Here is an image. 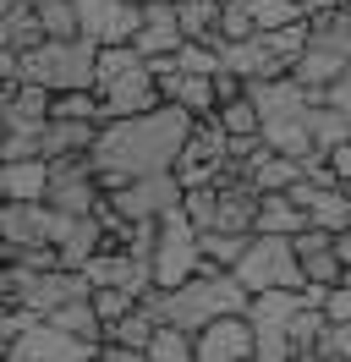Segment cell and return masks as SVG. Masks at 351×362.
Returning a JSON list of instances; mask_svg holds the SVG:
<instances>
[{"label":"cell","instance_id":"obj_1","mask_svg":"<svg viewBox=\"0 0 351 362\" xmlns=\"http://www.w3.org/2000/svg\"><path fill=\"white\" fill-rule=\"evenodd\" d=\"M192 127H197V115L181 110V105H171V99H165L159 110L105 121V127H99V143H93V170L105 181V192L121 187V181L176 170V159L187 148Z\"/></svg>","mask_w":351,"mask_h":362},{"label":"cell","instance_id":"obj_2","mask_svg":"<svg viewBox=\"0 0 351 362\" xmlns=\"http://www.w3.org/2000/svg\"><path fill=\"white\" fill-rule=\"evenodd\" d=\"M154 313H159V324H181V329H203V324H214V318H225V313H247L253 308V291H247V280H241L236 269H203L187 280V286H176V291H159L154 286L149 296Z\"/></svg>","mask_w":351,"mask_h":362},{"label":"cell","instance_id":"obj_3","mask_svg":"<svg viewBox=\"0 0 351 362\" xmlns=\"http://www.w3.org/2000/svg\"><path fill=\"white\" fill-rule=\"evenodd\" d=\"M22 83H44L50 93H71V88H93L99 83V45L77 33V39H44L22 55Z\"/></svg>","mask_w":351,"mask_h":362},{"label":"cell","instance_id":"obj_4","mask_svg":"<svg viewBox=\"0 0 351 362\" xmlns=\"http://www.w3.org/2000/svg\"><path fill=\"white\" fill-rule=\"evenodd\" d=\"M203 230L187 209L176 204L171 214H159V242H154V286L159 291H176V286H187L197 269H203V242H197Z\"/></svg>","mask_w":351,"mask_h":362},{"label":"cell","instance_id":"obj_5","mask_svg":"<svg viewBox=\"0 0 351 362\" xmlns=\"http://www.w3.org/2000/svg\"><path fill=\"white\" fill-rule=\"evenodd\" d=\"M236 274L247 280V291H291V286H307L302 258H297V236H253V247L241 252Z\"/></svg>","mask_w":351,"mask_h":362},{"label":"cell","instance_id":"obj_6","mask_svg":"<svg viewBox=\"0 0 351 362\" xmlns=\"http://www.w3.org/2000/svg\"><path fill=\"white\" fill-rule=\"evenodd\" d=\"M105 340H88V335H71L61 329L55 318H33L22 335L6 340V362H88Z\"/></svg>","mask_w":351,"mask_h":362},{"label":"cell","instance_id":"obj_7","mask_svg":"<svg viewBox=\"0 0 351 362\" xmlns=\"http://www.w3.org/2000/svg\"><path fill=\"white\" fill-rule=\"evenodd\" d=\"M187 198V187L176 170H159V176H137V181H121V187H110L105 204L115 220H159V214H171L176 204Z\"/></svg>","mask_w":351,"mask_h":362},{"label":"cell","instance_id":"obj_8","mask_svg":"<svg viewBox=\"0 0 351 362\" xmlns=\"http://www.w3.org/2000/svg\"><path fill=\"white\" fill-rule=\"evenodd\" d=\"M71 220H77V214H61L50 198H39V204L6 198V209H0V236H6V247H28V242H55V247H61Z\"/></svg>","mask_w":351,"mask_h":362},{"label":"cell","instance_id":"obj_9","mask_svg":"<svg viewBox=\"0 0 351 362\" xmlns=\"http://www.w3.org/2000/svg\"><path fill=\"white\" fill-rule=\"evenodd\" d=\"M77 17L93 45H132L143 28V6L137 0H77Z\"/></svg>","mask_w":351,"mask_h":362},{"label":"cell","instance_id":"obj_10","mask_svg":"<svg viewBox=\"0 0 351 362\" xmlns=\"http://www.w3.org/2000/svg\"><path fill=\"white\" fill-rule=\"evenodd\" d=\"M253 351H258V335L247 313H225L197 329V362H247Z\"/></svg>","mask_w":351,"mask_h":362},{"label":"cell","instance_id":"obj_11","mask_svg":"<svg viewBox=\"0 0 351 362\" xmlns=\"http://www.w3.org/2000/svg\"><path fill=\"white\" fill-rule=\"evenodd\" d=\"M291 198L307 209V220L318 230H351V187L346 181H335V187H324V181H313V176H302L297 187H291Z\"/></svg>","mask_w":351,"mask_h":362},{"label":"cell","instance_id":"obj_12","mask_svg":"<svg viewBox=\"0 0 351 362\" xmlns=\"http://www.w3.org/2000/svg\"><path fill=\"white\" fill-rule=\"evenodd\" d=\"M297 258H302V274L318 280V286H340V280H346V264H340V252H335V230L307 226L302 236H297Z\"/></svg>","mask_w":351,"mask_h":362},{"label":"cell","instance_id":"obj_13","mask_svg":"<svg viewBox=\"0 0 351 362\" xmlns=\"http://www.w3.org/2000/svg\"><path fill=\"white\" fill-rule=\"evenodd\" d=\"M241 176L253 181L258 192H291V187L302 181V159H297V154H280V148H269V143H263L258 154L241 165Z\"/></svg>","mask_w":351,"mask_h":362},{"label":"cell","instance_id":"obj_14","mask_svg":"<svg viewBox=\"0 0 351 362\" xmlns=\"http://www.w3.org/2000/svg\"><path fill=\"white\" fill-rule=\"evenodd\" d=\"M50 181H55V170H50V159H44V154L6 159V170H0V192L17 198V204H39V198H50Z\"/></svg>","mask_w":351,"mask_h":362},{"label":"cell","instance_id":"obj_15","mask_svg":"<svg viewBox=\"0 0 351 362\" xmlns=\"http://www.w3.org/2000/svg\"><path fill=\"white\" fill-rule=\"evenodd\" d=\"M159 88H165L171 105H181V110H192V115H214L219 110L214 77H209V71H181V61H176L171 77H159Z\"/></svg>","mask_w":351,"mask_h":362},{"label":"cell","instance_id":"obj_16","mask_svg":"<svg viewBox=\"0 0 351 362\" xmlns=\"http://www.w3.org/2000/svg\"><path fill=\"white\" fill-rule=\"evenodd\" d=\"M93 143H99V121H66V115H50V127H44V159L93 154Z\"/></svg>","mask_w":351,"mask_h":362},{"label":"cell","instance_id":"obj_17","mask_svg":"<svg viewBox=\"0 0 351 362\" xmlns=\"http://www.w3.org/2000/svg\"><path fill=\"white\" fill-rule=\"evenodd\" d=\"M307 226L313 220H307V209L291 192H263L258 198V230L263 236H302Z\"/></svg>","mask_w":351,"mask_h":362},{"label":"cell","instance_id":"obj_18","mask_svg":"<svg viewBox=\"0 0 351 362\" xmlns=\"http://www.w3.org/2000/svg\"><path fill=\"white\" fill-rule=\"evenodd\" d=\"M253 236H258V230H253ZM253 236H247V230H203V236H197V242H203V264H209V269H236L241 252L253 247Z\"/></svg>","mask_w":351,"mask_h":362},{"label":"cell","instance_id":"obj_19","mask_svg":"<svg viewBox=\"0 0 351 362\" xmlns=\"http://www.w3.org/2000/svg\"><path fill=\"white\" fill-rule=\"evenodd\" d=\"M154 329H159V313L143 302V308H132L127 318H115V324L105 329V340H115V346H132V351H149Z\"/></svg>","mask_w":351,"mask_h":362},{"label":"cell","instance_id":"obj_20","mask_svg":"<svg viewBox=\"0 0 351 362\" xmlns=\"http://www.w3.org/2000/svg\"><path fill=\"white\" fill-rule=\"evenodd\" d=\"M149 362H197V335L181 324H159L149 340Z\"/></svg>","mask_w":351,"mask_h":362},{"label":"cell","instance_id":"obj_21","mask_svg":"<svg viewBox=\"0 0 351 362\" xmlns=\"http://www.w3.org/2000/svg\"><path fill=\"white\" fill-rule=\"evenodd\" d=\"M176 11H181V28H187V39H209L219 45V11L214 0H176Z\"/></svg>","mask_w":351,"mask_h":362},{"label":"cell","instance_id":"obj_22","mask_svg":"<svg viewBox=\"0 0 351 362\" xmlns=\"http://www.w3.org/2000/svg\"><path fill=\"white\" fill-rule=\"evenodd\" d=\"M50 318H55L61 329H71V335L105 340V318H99V308H93V296H77V302H66V308H55Z\"/></svg>","mask_w":351,"mask_h":362},{"label":"cell","instance_id":"obj_23","mask_svg":"<svg viewBox=\"0 0 351 362\" xmlns=\"http://www.w3.org/2000/svg\"><path fill=\"white\" fill-rule=\"evenodd\" d=\"M219 127L231 137H263V115H258V105H253V93H241V99H231V105H219Z\"/></svg>","mask_w":351,"mask_h":362},{"label":"cell","instance_id":"obj_24","mask_svg":"<svg viewBox=\"0 0 351 362\" xmlns=\"http://www.w3.org/2000/svg\"><path fill=\"white\" fill-rule=\"evenodd\" d=\"M137 66H143V49L137 45H99V83L93 88H105V83H115V77H127Z\"/></svg>","mask_w":351,"mask_h":362},{"label":"cell","instance_id":"obj_25","mask_svg":"<svg viewBox=\"0 0 351 362\" xmlns=\"http://www.w3.org/2000/svg\"><path fill=\"white\" fill-rule=\"evenodd\" d=\"M93 308H99V318H105V329H110L115 318H127L132 308H143V296H132L127 286H99V291H93Z\"/></svg>","mask_w":351,"mask_h":362},{"label":"cell","instance_id":"obj_26","mask_svg":"<svg viewBox=\"0 0 351 362\" xmlns=\"http://www.w3.org/2000/svg\"><path fill=\"white\" fill-rule=\"evenodd\" d=\"M6 264H22V269H61V247H55V242H28V247H6Z\"/></svg>","mask_w":351,"mask_h":362},{"label":"cell","instance_id":"obj_27","mask_svg":"<svg viewBox=\"0 0 351 362\" xmlns=\"http://www.w3.org/2000/svg\"><path fill=\"white\" fill-rule=\"evenodd\" d=\"M214 204H219V192H214V181L209 187H187V198H181V209L197 220V230H209L214 226Z\"/></svg>","mask_w":351,"mask_h":362},{"label":"cell","instance_id":"obj_28","mask_svg":"<svg viewBox=\"0 0 351 362\" xmlns=\"http://www.w3.org/2000/svg\"><path fill=\"white\" fill-rule=\"evenodd\" d=\"M329 324H351V280H340V286H329V302H324Z\"/></svg>","mask_w":351,"mask_h":362},{"label":"cell","instance_id":"obj_29","mask_svg":"<svg viewBox=\"0 0 351 362\" xmlns=\"http://www.w3.org/2000/svg\"><path fill=\"white\" fill-rule=\"evenodd\" d=\"M88 362H149V351H132V346H115V340H105V346H99Z\"/></svg>","mask_w":351,"mask_h":362},{"label":"cell","instance_id":"obj_30","mask_svg":"<svg viewBox=\"0 0 351 362\" xmlns=\"http://www.w3.org/2000/svg\"><path fill=\"white\" fill-rule=\"evenodd\" d=\"M324 99H329V105H340V110L351 115V66L340 71V77H335V83H329V93H324Z\"/></svg>","mask_w":351,"mask_h":362},{"label":"cell","instance_id":"obj_31","mask_svg":"<svg viewBox=\"0 0 351 362\" xmlns=\"http://www.w3.org/2000/svg\"><path fill=\"white\" fill-rule=\"evenodd\" d=\"M329 165H335V176H340V181L351 187V137L340 143V148H335V154H329Z\"/></svg>","mask_w":351,"mask_h":362},{"label":"cell","instance_id":"obj_32","mask_svg":"<svg viewBox=\"0 0 351 362\" xmlns=\"http://www.w3.org/2000/svg\"><path fill=\"white\" fill-rule=\"evenodd\" d=\"M335 6H346V0H302L307 17H318V11H335Z\"/></svg>","mask_w":351,"mask_h":362},{"label":"cell","instance_id":"obj_33","mask_svg":"<svg viewBox=\"0 0 351 362\" xmlns=\"http://www.w3.org/2000/svg\"><path fill=\"white\" fill-rule=\"evenodd\" d=\"M297 362H329V357L318 351V346H313V351H297Z\"/></svg>","mask_w":351,"mask_h":362},{"label":"cell","instance_id":"obj_34","mask_svg":"<svg viewBox=\"0 0 351 362\" xmlns=\"http://www.w3.org/2000/svg\"><path fill=\"white\" fill-rule=\"evenodd\" d=\"M28 6H50V0H28Z\"/></svg>","mask_w":351,"mask_h":362},{"label":"cell","instance_id":"obj_35","mask_svg":"<svg viewBox=\"0 0 351 362\" xmlns=\"http://www.w3.org/2000/svg\"><path fill=\"white\" fill-rule=\"evenodd\" d=\"M214 6H231V0H214Z\"/></svg>","mask_w":351,"mask_h":362},{"label":"cell","instance_id":"obj_36","mask_svg":"<svg viewBox=\"0 0 351 362\" xmlns=\"http://www.w3.org/2000/svg\"><path fill=\"white\" fill-rule=\"evenodd\" d=\"M137 6H154V0H137Z\"/></svg>","mask_w":351,"mask_h":362},{"label":"cell","instance_id":"obj_37","mask_svg":"<svg viewBox=\"0 0 351 362\" xmlns=\"http://www.w3.org/2000/svg\"><path fill=\"white\" fill-rule=\"evenodd\" d=\"M247 362H258V357H247Z\"/></svg>","mask_w":351,"mask_h":362}]
</instances>
